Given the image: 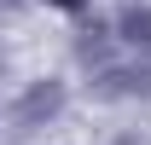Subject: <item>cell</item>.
I'll list each match as a JSON object with an SVG mask.
<instances>
[{
  "instance_id": "obj_2",
  "label": "cell",
  "mask_w": 151,
  "mask_h": 145,
  "mask_svg": "<svg viewBox=\"0 0 151 145\" xmlns=\"http://www.w3.org/2000/svg\"><path fill=\"white\" fill-rule=\"evenodd\" d=\"M47 6H58V12H81V6H93V0H47Z\"/></svg>"
},
{
  "instance_id": "obj_3",
  "label": "cell",
  "mask_w": 151,
  "mask_h": 145,
  "mask_svg": "<svg viewBox=\"0 0 151 145\" xmlns=\"http://www.w3.org/2000/svg\"><path fill=\"white\" fill-rule=\"evenodd\" d=\"M0 6H18V0H0Z\"/></svg>"
},
{
  "instance_id": "obj_1",
  "label": "cell",
  "mask_w": 151,
  "mask_h": 145,
  "mask_svg": "<svg viewBox=\"0 0 151 145\" xmlns=\"http://www.w3.org/2000/svg\"><path fill=\"white\" fill-rule=\"evenodd\" d=\"M64 99H70V87L52 81V75H47V81H29L23 99H18V110H12V122H18L23 134H29V128H47L58 110H64Z\"/></svg>"
}]
</instances>
